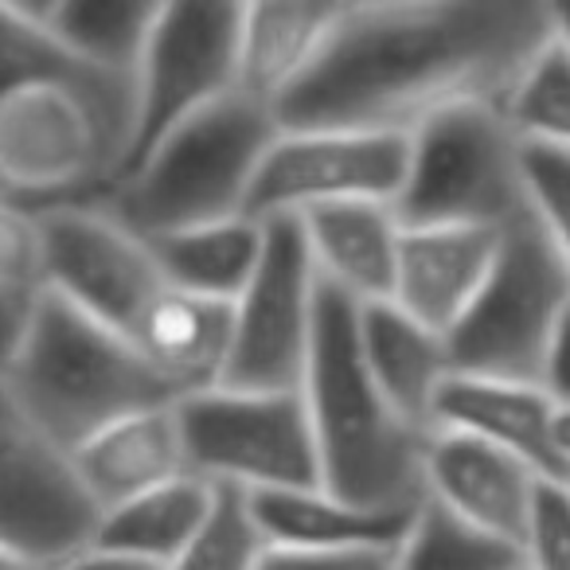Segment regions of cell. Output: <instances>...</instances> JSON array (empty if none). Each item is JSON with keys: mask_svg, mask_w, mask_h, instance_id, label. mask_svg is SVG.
Returning <instances> with one entry per match:
<instances>
[{"mask_svg": "<svg viewBox=\"0 0 570 570\" xmlns=\"http://www.w3.org/2000/svg\"><path fill=\"white\" fill-rule=\"evenodd\" d=\"M160 4L149 0H43V24L90 67L137 87Z\"/></svg>", "mask_w": 570, "mask_h": 570, "instance_id": "obj_24", "label": "cell"}, {"mask_svg": "<svg viewBox=\"0 0 570 570\" xmlns=\"http://www.w3.org/2000/svg\"><path fill=\"white\" fill-rule=\"evenodd\" d=\"M567 492H570V481H567Z\"/></svg>", "mask_w": 570, "mask_h": 570, "instance_id": "obj_36", "label": "cell"}, {"mask_svg": "<svg viewBox=\"0 0 570 570\" xmlns=\"http://www.w3.org/2000/svg\"><path fill=\"white\" fill-rule=\"evenodd\" d=\"M250 504L269 547H302V551H399L414 520V512H372L325 489L262 492L250 497Z\"/></svg>", "mask_w": 570, "mask_h": 570, "instance_id": "obj_20", "label": "cell"}, {"mask_svg": "<svg viewBox=\"0 0 570 570\" xmlns=\"http://www.w3.org/2000/svg\"><path fill=\"white\" fill-rule=\"evenodd\" d=\"M570 309V269L535 212L500 230L481 297L445 336L453 375L543 387V364Z\"/></svg>", "mask_w": 570, "mask_h": 570, "instance_id": "obj_6", "label": "cell"}, {"mask_svg": "<svg viewBox=\"0 0 570 570\" xmlns=\"http://www.w3.org/2000/svg\"><path fill=\"white\" fill-rule=\"evenodd\" d=\"M469 434L528 461L543 481L567 484L570 465L559 450V406L535 383L453 375L438 399L434 434Z\"/></svg>", "mask_w": 570, "mask_h": 570, "instance_id": "obj_15", "label": "cell"}, {"mask_svg": "<svg viewBox=\"0 0 570 570\" xmlns=\"http://www.w3.org/2000/svg\"><path fill=\"white\" fill-rule=\"evenodd\" d=\"M528 196L570 269V157L528 145Z\"/></svg>", "mask_w": 570, "mask_h": 570, "instance_id": "obj_29", "label": "cell"}, {"mask_svg": "<svg viewBox=\"0 0 570 570\" xmlns=\"http://www.w3.org/2000/svg\"><path fill=\"white\" fill-rule=\"evenodd\" d=\"M51 294L137 344L145 317L168 294L153 246L106 204L40 212Z\"/></svg>", "mask_w": 570, "mask_h": 570, "instance_id": "obj_11", "label": "cell"}, {"mask_svg": "<svg viewBox=\"0 0 570 570\" xmlns=\"http://www.w3.org/2000/svg\"><path fill=\"white\" fill-rule=\"evenodd\" d=\"M302 399L317 438L321 489L372 512H419L434 434L406 422L383 395L360 344V305L333 285L321 294Z\"/></svg>", "mask_w": 570, "mask_h": 570, "instance_id": "obj_2", "label": "cell"}, {"mask_svg": "<svg viewBox=\"0 0 570 570\" xmlns=\"http://www.w3.org/2000/svg\"><path fill=\"white\" fill-rule=\"evenodd\" d=\"M554 28H559V40L570 48V4L562 9V4H554Z\"/></svg>", "mask_w": 570, "mask_h": 570, "instance_id": "obj_35", "label": "cell"}, {"mask_svg": "<svg viewBox=\"0 0 570 570\" xmlns=\"http://www.w3.org/2000/svg\"><path fill=\"white\" fill-rule=\"evenodd\" d=\"M551 40L554 4L535 0L344 4L313 71L277 102V121L411 137L458 106H508Z\"/></svg>", "mask_w": 570, "mask_h": 570, "instance_id": "obj_1", "label": "cell"}, {"mask_svg": "<svg viewBox=\"0 0 570 570\" xmlns=\"http://www.w3.org/2000/svg\"><path fill=\"white\" fill-rule=\"evenodd\" d=\"M188 469L246 497L321 489L317 438L302 391L207 387L176 403Z\"/></svg>", "mask_w": 570, "mask_h": 570, "instance_id": "obj_7", "label": "cell"}, {"mask_svg": "<svg viewBox=\"0 0 570 570\" xmlns=\"http://www.w3.org/2000/svg\"><path fill=\"white\" fill-rule=\"evenodd\" d=\"M508 118L523 145L570 157V48L559 40V28L528 67V75L515 82L508 98Z\"/></svg>", "mask_w": 570, "mask_h": 570, "instance_id": "obj_27", "label": "cell"}, {"mask_svg": "<svg viewBox=\"0 0 570 570\" xmlns=\"http://www.w3.org/2000/svg\"><path fill=\"white\" fill-rule=\"evenodd\" d=\"M411 165V137L356 129H282L250 196V219L380 199L395 204Z\"/></svg>", "mask_w": 570, "mask_h": 570, "instance_id": "obj_12", "label": "cell"}, {"mask_svg": "<svg viewBox=\"0 0 570 570\" xmlns=\"http://www.w3.org/2000/svg\"><path fill=\"white\" fill-rule=\"evenodd\" d=\"M543 391L551 395V403L559 406V411L570 406V309H567V317H562L559 333H554L551 352H547Z\"/></svg>", "mask_w": 570, "mask_h": 570, "instance_id": "obj_32", "label": "cell"}, {"mask_svg": "<svg viewBox=\"0 0 570 570\" xmlns=\"http://www.w3.org/2000/svg\"><path fill=\"white\" fill-rule=\"evenodd\" d=\"M269 539L258 523L250 497L227 484H215V508L188 551L168 570H262Z\"/></svg>", "mask_w": 570, "mask_h": 570, "instance_id": "obj_28", "label": "cell"}, {"mask_svg": "<svg viewBox=\"0 0 570 570\" xmlns=\"http://www.w3.org/2000/svg\"><path fill=\"white\" fill-rule=\"evenodd\" d=\"M102 523L106 508L79 473L75 453L0 411V551L59 570L95 551Z\"/></svg>", "mask_w": 570, "mask_h": 570, "instance_id": "obj_10", "label": "cell"}, {"mask_svg": "<svg viewBox=\"0 0 570 570\" xmlns=\"http://www.w3.org/2000/svg\"><path fill=\"white\" fill-rule=\"evenodd\" d=\"M360 344L383 395L419 430L434 434L438 399L453 380V360L445 336L406 317L399 305H360Z\"/></svg>", "mask_w": 570, "mask_h": 570, "instance_id": "obj_17", "label": "cell"}, {"mask_svg": "<svg viewBox=\"0 0 570 570\" xmlns=\"http://www.w3.org/2000/svg\"><path fill=\"white\" fill-rule=\"evenodd\" d=\"M403 227L504 230L531 212L528 145L508 106H458L411 134V165L395 199Z\"/></svg>", "mask_w": 570, "mask_h": 570, "instance_id": "obj_5", "label": "cell"}, {"mask_svg": "<svg viewBox=\"0 0 570 570\" xmlns=\"http://www.w3.org/2000/svg\"><path fill=\"white\" fill-rule=\"evenodd\" d=\"M180 399V387L129 336L56 294L24 336L4 348L0 406L67 453H79L134 414Z\"/></svg>", "mask_w": 570, "mask_h": 570, "instance_id": "obj_3", "label": "cell"}, {"mask_svg": "<svg viewBox=\"0 0 570 570\" xmlns=\"http://www.w3.org/2000/svg\"><path fill=\"white\" fill-rule=\"evenodd\" d=\"M215 508V484L188 473L160 484L157 492L129 500V504L106 512L98 547L129 554V559L153 562V567H173L188 543L199 535Z\"/></svg>", "mask_w": 570, "mask_h": 570, "instance_id": "obj_23", "label": "cell"}, {"mask_svg": "<svg viewBox=\"0 0 570 570\" xmlns=\"http://www.w3.org/2000/svg\"><path fill=\"white\" fill-rule=\"evenodd\" d=\"M395 570H528V559L523 547L473 528L426 497L395 551Z\"/></svg>", "mask_w": 570, "mask_h": 570, "instance_id": "obj_25", "label": "cell"}, {"mask_svg": "<svg viewBox=\"0 0 570 570\" xmlns=\"http://www.w3.org/2000/svg\"><path fill=\"white\" fill-rule=\"evenodd\" d=\"M59 570H165V567H153V562H141V559H129V554L95 547V551L79 554V559L67 562V567H59Z\"/></svg>", "mask_w": 570, "mask_h": 570, "instance_id": "obj_33", "label": "cell"}, {"mask_svg": "<svg viewBox=\"0 0 570 570\" xmlns=\"http://www.w3.org/2000/svg\"><path fill=\"white\" fill-rule=\"evenodd\" d=\"M341 17L344 4H328V0L246 4L243 43H238V90L277 110V102L313 71Z\"/></svg>", "mask_w": 570, "mask_h": 570, "instance_id": "obj_18", "label": "cell"}, {"mask_svg": "<svg viewBox=\"0 0 570 570\" xmlns=\"http://www.w3.org/2000/svg\"><path fill=\"white\" fill-rule=\"evenodd\" d=\"M75 465L87 476L90 492L106 512L145 497V492H157L160 484L191 473L180 414L176 406L134 414L98 434L90 445H82L75 453Z\"/></svg>", "mask_w": 570, "mask_h": 570, "instance_id": "obj_19", "label": "cell"}, {"mask_svg": "<svg viewBox=\"0 0 570 570\" xmlns=\"http://www.w3.org/2000/svg\"><path fill=\"white\" fill-rule=\"evenodd\" d=\"M500 254V230L476 227H403L391 305L450 336L465 321Z\"/></svg>", "mask_w": 570, "mask_h": 570, "instance_id": "obj_14", "label": "cell"}, {"mask_svg": "<svg viewBox=\"0 0 570 570\" xmlns=\"http://www.w3.org/2000/svg\"><path fill=\"white\" fill-rule=\"evenodd\" d=\"M543 476L528 461L469 434L438 430L426 453V497L473 528L523 547Z\"/></svg>", "mask_w": 570, "mask_h": 570, "instance_id": "obj_13", "label": "cell"}, {"mask_svg": "<svg viewBox=\"0 0 570 570\" xmlns=\"http://www.w3.org/2000/svg\"><path fill=\"white\" fill-rule=\"evenodd\" d=\"M559 450H562V458H567V465H570V406H567V411H559Z\"/></svg>", "mask_w": 570, "mask_h": 570, "instance_id": "obj_34", "label": "cell"}, {"mask_svg": "<svg viewBox=\"0 0 570 570\" xmlns=\"http://www.w3.org/2000/svg\"><path fill=\"white\" fill-rule=\"evenodd\" d=\"M528 570H570V492L567 484H543L531 531L523 539Z\"/></svg>", "mask_w": 570, "mask_h": 570, "instance_id": "obj_30", "label": "cell"}, {"mask_svg": "<svg viewBox=\"0 0 570 570\" xmlns=\"http://www.w3.org/2000/svg\"><path fill=\"white\" fill-rule=\"evenodd\" d=\"M230 328H235V305L191 297L168 285V294L153 305L137 333V348L188 399L219 383L230 352Z\"/></svg>", "mask_w": 570, "mask_h": 570, "instance_id": "obj_22", "label": "cell"}, {"mask_svg": "<svg viewBox=\"0 0 570 570\" xmlns=\"http://www.w3.org/2000/svg\"><path fill=\"white\" fill-rule=\"evenodd\" d=\"M277 137L282 121L274 106L235 90L129 168L106 207L141 238L250 219L254 184Z\"/></svg>", "mask_w": 570, "mask_h": 570, "instance_id": "obj_4", "label": "cell"}, {"mask_svg": "<svg viewBox=\"0 0 570 570\" xmlns=\"http://www.w3.org/2000/svg\"><path fill=\"white\" fill-rule=\"evenodd\" d=\"M309 238L321 282L348 294L356 305H383L395 297L403 219L395 204L348 199L297 215Z\"/></svg>", "mask_w": 570, "mask_h": 570, "instance_id": "obj_16", "label": "cell"}, {"mask_svg": "<svg viewBox=\"0 0 570 570\" xmlns=\"http://www.w3.org/2000/svg\"><path fill=\"white\" fill-rule=\"evenodd\" d=\"M51 297V274L36 215L0 207V333L4 348L24 336Z\"/></svg>", "mask_w": 570, "mask_h": 570, "instance_id": "obj_26", "label": "cell"}, {"mask_svg": "<svg viewBox=\"0 0 570 570\" xmlns=\"http://www.w3.org/2000/svg\"><path fill=\"white\" fill-rule=\"evenodd\" d=\"M262 570H395V551H302V547H269Z\"/></svg>", "mask_w": 570, "mask_h": 570, "instance_id": "obj_31", "label": "cell"}, {"mask_svg": "<svg viewBox=\"0 0 570 570\" xmlns=\"http://www.w3.org/2000/svg\"><path fill=\"white\" fill-rule=\"evenodd\" d=\"M243 17L246 4H227V0L160 4L149 51L137 71L134 145L126 173L141 165L173 129L235 95Z\"/></svg>", "mask_w": 570, "mask_h": 570, "instance_id": "obj_9", "label": "cell"}, {"mask_svg": "<svg viewBox=\"0 0 570 570\" xmlns=\"http://www.w3.org/2000/svg\"><path fill=\"white\" fill-rule=\"evenodd\" d=\"M321 269L297 215L266 219V254L235 302L230 352L215 387L302 391L321 317Z\"/></svg>", "mask_w": 570, "mask_h": 570, "instance_id": "obj_8", "label": "cell"}, {"mask_svg": "<svg viewBox=\"0 0 570 570\" xmlns=\"http://www.w3.org/2000/svg\"><path fill=\"white\" fill-rule=\"evenodd\" d=\"M145 243L153 246V258H157L160 274L173 289L219 305H235L262 266L266 223L227 219L176 230V235L145 238Z\"/></svg>", "mask_w": 570, "mask_h": 570, "instance_id": "obj_21", "label": "cell"}]
</instances>
